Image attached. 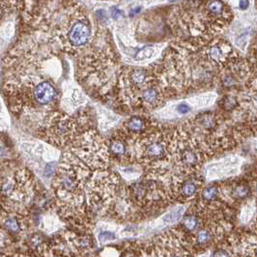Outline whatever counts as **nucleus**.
Here are the masks:
<instances>
[{
  "label": "nucleus",
  "mask_w": 257,
  "mask_h": 257,
  "mask_svg": "<svg viewBox=\"0 0 257 257\" xmlns=\"http://www.w3.org/2000/svg\"><path fill=\"white\" fill-rule=\"evenodd\" d=\"M237 104H238V102L235 97L226 96L224 99H222V108L227 111L233 110L234 108H236Z\"/></svg>",
  "instance_id": "nucleus-20"
},
{
  "label": "nucleus",
  "mask_w": 257,
  "mask_h": 257,
  "mask_svg": "<svg viewBox=\"0 0 257 257\" xmlns=\"http://www.w3.org/2000/svg\"><path fill=\"white\" fill-rule=\"evenodd\" d=\"M169 241L163 242L162 257H191V253L187 244L183 243V239L176 236L168 237Z\"/></svg>",
  "instance_id": "nucleus-9"
},
{
  "label": "nucleus",
  "mask_w": 257,
  "mask_h": 257,
  "mask_svg": "<svg viewBox=\"0 0 257 257\" xmlns=\"http://www.w3.org/2000/svg\"><path fill=\"white\" fill-rule=\"evenodd\" d=\"M130 147L129 143L126 139V136H114L108 142V156L112 159H115L119 162L127 161L130 157Z\"/></svg>",
  "instance_id": "nucleus-10"
},
{
  "label": "nucleus",
  "mask_w": 257,
  "mask_h": 257,
  "mask_svg": "<svg viewBox=\"0 0 257 257\" xmlns=\"http://www.w3.org/2000/svg\"><path fill=\"white\" fill-rule=\"evenodd\" d=\"M184 214H185V208L183 206H179V207L175 208L174 210H171L170 212L166 213L163 216V221L166 224L174 223L176 221H178L180 218H182Z\"/></svg>",
  "instance_id": "nucleus-18"
},
{
  "label": "nucleus",
  "mask_w": 257,
  "mask_h": 257,
  "mask_svg": "<svg viewBox=\"0 0 257 257\" xmlns=\"http://www.w3.org/2000/svg\"><path fill=\"white\" fill-rule=\"evenodd\" d=\"M171 138L160 132L145 134L140 139L138 157L140 161L155 170H164L171 158Z\"/></svg>",
  "instance_id": "nucleus-3"
},
{
  "label": "nucleus",
  "mask_w": 257,
  "mask_h": 257,
  "mask_svg": "<svg viewBox=\"0 0 257 257\" xmlns=\"http://www.w3.org/2000/svg\"><path fill=\"white\" fill-rule=\"evenodd\" d=\"M202 198L204 204H212L217 201L220 195V189L216 186H208L205 189L203 188L199 193Z\"/></svg>",
  "instance_id": "nucleus-16"
},
{
  "label": "nucleus",
  "mask_w": 257,
  "mask_h": 257,
  "mask_svg": "<svg viewBox=\"0 0 257 257\" xmlns=\"http://www.w3.org/2000/svg\"><path fill=\"white\" fill-rule=\"evenodd\" d=\"M131 195L137 202H150L158 200L162 194V186L155 180H140L130 187Z\"/></svg>",
  "instance_id": "nucleus-7"
},
{
  "label": "nucleus",
  "mask_w": 257,
  "mask_h": 257,
  "mask_svg": "<svg viewBox=\"0 0 257 257\" xmlns=\"http://www.w3.org/2000/svg\"><path fill=\"white\" fill-rule=\"evenodd\" d=\"M0 226L7 233L18 235L25 229L24 214L0 205Z\"/></svg>",
  "instance_id": "nucleus-8"
},
{
  "label": "nucleus",
  "mask_w": 257,
  "mask_h": 257,
  "mask_svg": "<svg viewBox=\"0 0 257 257\" xmlns=\"http://www.w3.org/2000/svg\"><path fill=\"white\" fill-rule=\"evenodd\" d=\"M125 133L130 135H140L147 134L148 123L140 116H133L124 125Z\"/></svg>",
  "instance_id": "nucleus-12"
},
{
  "label": "nucleus",
  "mask_w": 257,
  "mask_h": 257,
  "mask_svg": "<svg viewBox=\"0 0 257 257\" xmlns=\"http://www.w3.org/2000/svg\"><path fill=\"white\" fill-rule=\"evenodd\" d=\"M57 40L68 50H77L85 47L91 39V28L81 15H71L55 32Z\"/></svg>",
  "instance_id": "nucleus-4"
},
{
  "label": "nucleus",
  "mask_w": 257,
  "mask_h": 257,
  "mask_svg": "<svg viewBox=\"0 0 257 257\" xmlns=\"http://www.w3.org/2000/svg\"><path fill=\"white\" fill-rule=\"evenodd\" d=\"M250 193V186L243 181H239L230 187L229 197H231L233 201H242L247 198Z\"/></svg>",
  "instance_id": "nucleus-13"
},
{
  "label": "nucleus",
  "mask_w": 257,
  "mask_h": 257,
  "mask_svg": "<svg viewBox=\"0 0 257 257\" xmlns=\"http://www.w3.org/2000/svg\"><path fill=\"white\" fill-rule=\"evenodd\" d=\"M55 174V165L54 163H48L46 166H45V169H44V175L46 176L47 178H50L52 176H54Z\"/></svg>",
  "instance_id": "nucleus-23"
},
{
  "label": "nucleus",
  "mask_w": 257,
  "mask_h": 257,
  "mask_svg": "<svg viewBox=\"0 0 257 257\" xmlns=\"http://www.w3.org/2000/svg\"><path fill=\"white\" fill-rule=\"evenodd\" d=\"M196 123L206 131H212L216 129L217 126V120L214 114H201L196 118Z\"/></svg>",
  "instance_id": "nucleus-17"
},
{
  "label": "nucleus",
  "mask_w": 257,
  "mask_h": 257,
  "mask_svg": "<svg viewBox=\"0 0 257 257\" xmlns=\"http://www.w3.org/2000/svg\"><path fill=\"white\" fill-rule=\"evenodd\" d=\"M202 178L195 173L181 174L172 185V195L181 202H189L196 198L202 189Z\"/></svg>",
  "instance_id": "nucleus-6"
},
{
  "label": "nucleus",
  "mask_w": 257,
  "mask_h": 257,
  "mask_svg": "<svg viewBox=\"0 0 257 257\" xmlns=\"http://www.w3.org/2000/svg\"><path fill=\"white\" fill-rule=\"evenodd\" d=\"M213 240V232L208 228H198L194 233L193 242L196 246L205 247L212 243Z\"/></svg>",
  "instance_id": "nucleus-15"
},
{
  "label": "nucleus",
  "mask_w": 257,
  "mask_h": 257,
  "mask_svg": "<svg viewBox=\"0 0 257 257\" xmlns=\"http://www.w3.org/2000/svg\"><path fill=\"white\" fill-rule=\"evenodd\" d=\"M75 121L65 114L54 113L47 123L46 135L50 142L58 147L69 145L75 136Z\"/></svg>",
  "instance_id": "nucleus-5"
},
{
  "label": "nucleus",
  "mask_w": 257,
  "mask_h": 257,
  "mask_svg": "<svg viewBox=\"0 0 257 257\" xmlns=\"http://www.w3.org/2000/svg\"><path fill=\"white\" fill-rule=\"evenodd\" d=\"M170 154L181 174L195 173L204 162V147L197 138L179 130L170 141Z\"/></svg>",
  "instance_id": "nucleus-1"
},
{
  "label": "nucleus",
  "mask_w": 257,
  "mask_h": 257,
  "mask_svg": "<svg viewBox=\"0 0 257 257\" xmlns=\"http://www.w3.org/2000/svg\"><path fill=\"white\" fill-rule=\"evenodd\" d=\"M110 12H111V16H112L113 18H118V17H119V14H120V11H119L118 9H116V8L110 9Z\"/></svg>",
  "instance_id": "nucleus-26"
},
{
  "label": "nucleus",
  "mask_w": 257,
  "mask_h": 257,
  "mask_svg": "<svg viewBox=\"0 0 257 257\" xmlns=\"http://www.w3.org/2000/svg\"><path fill=\"white\" fill-rule=\"evenodd\" d=\"M116 239V235L114 232L111 231H102L99 235H98V240L101 243H106V242H111L114 241Z\"/></svg>",
  "instance_id": "nucleus-21"
},
{
  "label": "nucleus",
  "mask_w": 257,
  "mask_h": 257,
  "mask_svg": "<svg viewBox=\"0 0 257 257\" xmlns=\"http://www.w3.org/2000/svg\"><path fill=\"white\" fill-rule=\"evenodd\" d=\"M4 10L0 7V27H1V25H2V21H3V17H4Z\"/></svg>",
  "instance_id": "nucleus-28"
},
{
  "label": "nucleus",
  "mask_w": 257,
  "mask_h": 257,
  "mask_svg": "<svg viewBox=\"0 0 257 257\" xmlns=\"http://www.w3.org/2000/svg\"><path fill=\"white\" fill-rule=\"evenodd\" d=\"M138 99L143 107L154 108L160 104L162 100V93L157 86L147 84L139 91Z\"/></svg>",
  "instance_id": "nucleus-11"
},
{
  "label": "nucleus",
  "mask_w": 257,
  "mask_h": 257,
  "mask_svg": "<svg viewBox=\"0 0 257 257\" xmlns=\"http://www.w3.org/2000/svg\"><path fill=\"white\" fill-rule=\"evenodd\" d=\"M120 257H136V253L135 251H126Z\"/></svg>",
  "instance_id": "nucleus-27"
},
{
  "label": "nucleus",
  "mask_w": 257,
  "mask_h": 257,
  "mask_svg": "<svg viewBox=\"0 0 257 257\" xmlns=\"http://www.w3.org/2000/svg\"><path fill=\"white\" fill-rule=\"evenodd\" d=\"M239 6L242 10H246L249 6V1L248 0H240L239 2Z\"/></svg>",
  "instance_id": "nucleus-25"
},
{
  "label": "nucleus",
  "mask_w": 257,
  "mask_h": 257,
  "mask_svg": "<svg viewBox=\"0 0 257 257\" xmlns=\"http://www.w3.org/2000/svg\"><path fill=\"white\" fill-rule=\"evenodd\" d=\"M64 162L57 169L54 186L59 199L73 203L81 200V188L85 178V169L80 166L72 155L67 156Z\"/></svg>",
  "instance_id": "nucleus-2"
},
{
  "label": "nucleus",
  "mask_w": 257,
  "mask_h": 257,
  "mask_svg": "<svg viewBox=\"0 0 257 257\" xmlns=\"http://www.w3.org/2000/svg\"><path fill=\"white\" fill-rule=\"evenodd\" d=\"M16 33V27L12 22H7L0 27V38L3 41H10Z\"/></svg>",
  "instance_id": "nucleus-19"
},
{
  "label": "nucleus",
  "mask_w": 257,
  "mask_h": 257,
  "mask_svg": "<svg viewBox=\"0 0 257 257\" xmlns=\"http://www.w3.org/2000/svg\"><path fill=\"white\" fill-rule=\"evenodd\" d=\"M213 257H237V254L230 248H217Z\"/></svg>",
  "instance_id": "nucleus-22"
},
{
  "label": "nucleus",
  "mask_w": 257,
  "mask_h": 257,
  "mask_svg": "<svg viewBox=\"0 0 257 257\" xmlns=\"http://www.w3.org/2000/svg\"><path fill=\"white\" fill-rule=\"evenodd\" d=\"M189 105H187V104H185V103H182V104H180L179 106H178V108H177V111H178V113H180V114H187V113H189Z\"/></svg>",
  "instance_id": "nucleus-24"
},
{
  "label": "nucleus",
  "mask_w": 257,
  "mask_h": 257,
  "mask_svg": "<svg viewBox=\"0 0 257 257\" xmlns=\"http://www.w3.org/2000/svg\"><path fill=\"white\" fill-rule=\"evenodd\" d=\"M181 226L186 232H193L199 228L200 225V216L198 213H189L182 216Z\"/></svg>",
  "instance_id": "nucleus-14"
}]
</instances>
